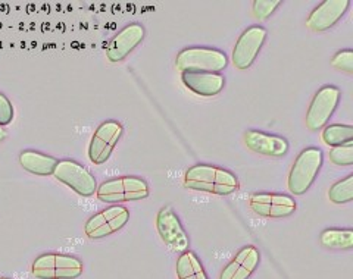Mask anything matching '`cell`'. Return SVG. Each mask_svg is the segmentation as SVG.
Listing matches in <instances>:
<instances>
[{"label":"cell","mask_w":353,"mask_h":279,"mask_svg":"<svg viewBox=\"0 0 353 279\" xmlns=\"http://www.w3.org/2000/svg\"><path fill=\"white\" fill-rule=\"evenodd\" d=\"M183 184L185 188L194 189V192L215 196H230L240 188V183L233 172L206 163L189 167L184 174Z\"/></svg>","instance_id":"cell-1"},{"label":"cell","mask_w":353,"mask_h":279,"mask_svg":"<svg viewBox=\"0 0 353 279\" xmlns=\"http://www.w3.org/2000/svg\"><path fill=\"white\" fill-rule=\"evenodd\" d=\"M150 189L148 183L139 176L110 178L97 185L96 197L103 203L119 205L148 198Z\"/></svg>","instance_id":"cell-2"},{"label":"cell","mask_w":353,"mask_h":279,"mask_svg":"<svg viewBox=\"0 0 353 279\" xmlns=\"http://www.w3.org/2000/svg\"><path fill=\"white\" fill-rule=\"evenodd\" d=\"M324 163V153L318 147H307L302 150L292 166L287 178V187L293 196H303L321 171Z\"/></svg>","instance_id":"cell-3"},{"label":"cell","mask_w":353,"mask_h":279,"mask_svg":"<svg viewBox=\"0 0 353 279\" xmlns=\"http://www.w3.org/2000/svg\"><path fill=\"white\" fill-rule=\"evenodd\" d=\"M83 272V260L65 253L40 254L31 265V273L37 279H77Z\"/></svg>","instance_id":"cell-4"},{"label":"cell","mask_w":353,"mask_h":279,"mask_svg":"<svg viewBox=\"0 0 353 279\" xmlns=\"http://www.w3.org/2000/svg\"><path fill=\"white\" fill-rule=\"evenodd\" d=\"M228 58L223 50L212 48H187L176 54L175 66L181 72L219 74L227 68Z\"/></svg>","instance_id":"cell-5"},{"label":"cell","mask_w":353,"mask_h":279,"mask_svg":"<svg viewBox=\"0 0 353 279\" xmlns=\"http://www.w3.org/2000/svg\"><path fill=\"white\" fill-rule=\"evenodd\" d=\"M53 176L81 197H93L96 194L97 181L94 175L85 166L72 159L59 161L53 171Z\"/></svg>","instance_id":"cell-6"},{"label":"cell","mask_w":353,"mask_h":279,"mask_svg":"<svg viewBox=\"0 0 353 279\" xmlns=\"http://www.w3.org/2000/svg\"><path fill=\"white\" fill-rule=\"evenodd\" d=\"M130 220V210L125 206L114 205L88 218L84 225L87 238L101 240L123 229Z\"/></svg>","instance_id":"cell-7"},{"label":"cell","mask_w":353,"mask_h":279,"mask_svg":"<svg viewBox=\"0 0 353 279\" xmlns=\"http://www.w3.org/2000/svg\"><path fill=\"white\" fill-rule=\"evenodd\" d=\"M340 97L341 92L336 85H324L319 88L306 112L305 122L309 131L315 132L327 125L330 118L334 115Z\"/></svg>","instance_id":"cell-8"},{"label":"cell","mask_w":353,"mask_h":279,"mask_svg":"<svg viewBox=\"0 0 353 279\" xmlns=\"http://www.w3.org/2000/svg\"><path fill=\"white\" fill-rule=\"evenodd\" d=\"M123 134L124 127L121 122L114 119L102 122L94 131L90 144H88V159L90 162L94 165L106 163Z\"/></svg>","instance_id":"cell-9"},{"label":"cell","mask_w":353,"mask_h":279,"mask_svg":"<svg viewBox=\"0 0 353 279\" xmlns=\"http://www.w3.org/2000/svg\"><path fill=\"white\" fill-rule=\"evenodd\" d=\"M267 36V30L261 25H252L241 32L233 49V54H231V59L237 70L245 71L250 68L256 61Z\"/></svg>","instance_id":"cell-10"},{"label":"cell","mask_w":353,"mask_h":279,"mask_svg":"<svg viewBox=\"0 0 353 279\" xmlns=\"http://www.w3.org/2000/svg\"><path fill=\"white\" fill-rule=\"evenodd\" d=\"M249 207L261 218L283 219L296 211L294 198L279 193H255L249 198Z\"/></svg>","instance_id":"cell-11"},{"label":"cell","mask_w":353,"mask_h":279,"mask_svg":"<svg viewBox=\"0 0 353 279\" xmlns=\"http://www.w3.org/2000/svg\"><path fill=\"white\" fill-rule=\"evenodd\" d=\"M157 229L161 240L170 249L183 253L189 250V236L171 206H163L157 215Z\"/></svg>","instance_id":"cell-12"},{"label":"cell","mask_w":353,"mask_h":279,"mask_svg":"<svg viewBox=\"0 0 353 279\" xmlns=\"http://www.w3.org/2000/svg\"><path fill=\"white\" fill-rule=\"evenodd\" d=\"M145 27L141 24H137V22L136 24H130L124 27L108 43L106 56L109 62L118 63L121 61H124L139 44H141V41L145 40Z\"/></svg>","instance_id":"cell-13"},{"label":"cell","mask_w":353,"mask_h":279,"mask_svg":"<svg viewBox=\"0 0 353 279\" xmlns=\"http://www.w3.org/2000/svg\"><path fill=\"white\" fill-rule=\"evenodd\" d=\"M349 6L350 0H325L309 14L306 27L312 32H324L345 17Z\"/></svg>","instance_id":"cell-14"},{"label":"cell","mask_w":353,"mask_h":279,"mask_svg":"<svg viewBox=\"0 0 353 279\" xmlns=\"http://www.w3.org/2000/svg\"><path fill=\"white\" fill-rule=\"evenodd\" d=\"M245 144L253 153L268 156V158H284L290 149L289 141L284 137L256 130L245 132Z\"/></svg>","instance_id":"cell-15"},{"label":"cell","mask_w":353,"mask_h":279,"mask_svg":"<svg viewBox=\"0 0 353 279\" xmlns=\"http://www.w3.org/2000/svg\"><path fill=\"white\" fill-rule=\"evenodd\" d=\"M261 263V253L255 245H246L223 267L219 279H249Z\"/></svg>","instance_id":"cell-16"},{"label":"cell","mask_w":353,"mask_h":279,"mask_svg":"<svg viewBox=\"0 0 353 279\" xmlns=\"http://www.w3.org/2000/svg\"><path fill=\"white\" fill-rule=\"evenodd\" d=\"M181 83L187 90L201 97H214L224 90L225 78L212 72H181Z\"/></svg>","instance_id":"cell-17"},{"label":"cell","mask_w":353,"mask_h":279,"mask_svg":"<svg viewBox=\"0 0 353 279\" xmlns=\"http://www.w3.org/2000/svg\"><path fill=\"white\" fill-rule=\"evenodd\" d=\"M18 161L22 169L37 176L53 175L54 167H57L59 162L57 158H53V156L37 150H22L19 153Z\"/></svg>","instance_id":"cell-18"},{"label":"cell","mask_w":353,"mask_h":279,"mask_svg":"<svg viewBox=\"0 0 353 279\" xmlns=\"http://www.w3.org/2000/svg\"><path fill=\"white\" fill-rule=\"evenodd\" d=\"M179 279H209L201 259L192 250H185L175 265Z\"/></svg>","instance_id":"cell-19"},{"label":"cell","mask_w":353,"mask_h":279,"mask_svg":"<svg viewBox=\"0 0 353 279\" xmlns=\"http://www.w3.org/2000/svg\"><path fill=\"white\" fill-rule=\"evenodd\" d=\"M319 242L331 250H352L353 229L352 228H328L319 236Z\"/></svg>","instance_id":"cell-20"},{"label":"cell","mask_w":353,"mask_h":279,"mask_svg":"<svg viewBox=\"0 0 353 279\" xmlns=\"http://www.w3.org/2000/svg\"><path fill=\"white\" fill-rule=\"evenodd\" d=\"M321 137L327 146L337 147V146H341V144L353 141V127L341 125V124L328 125L324 128Z\"/></svg>","instance_id":"cell-21"},{"label":"cell","mask_w":353,"mask_h":279,"mask_svg":"<svg viewBox=\"0 0 353 279\" xmlns=\"http://www.w3.org/2000/svg\"><path fill=\"white\" fill-rule=\"evenodd\" d=\"M328 198L334 205H346L353 200V175L334 183L328 189Z\"/></svg>","instance_id":"cell-22"},{"label":"cell","mask_w":353,"mask_h":279,"mask_svg":"<svg viewBox=\"0 0 353 279\" xmlns=\"http://www.w3.org/2000/svg\"><path fill=\"white\" fill-rule=\"evenodd\" d=\"M330 162L337 166H352L353 165V141H349L341 146L330 150Z\"/></svg>","instance_id":"cell-23"},{"label":"cell","mask_w":353,"mask_h":279,"mask_svg":"<svg viewBox=\"0 0 353 279\" xmlns=\"http://www.w3.org/2000/svg\"><path fill=\"white\" fill-rule=\"evenodd\" d=\"M280 5H281L280 0H255L252 5L253 15L261 21H265L275 12V9H277Z\"/></svg>","instance_id":"cell-24"},{"label":"cell","mask_w":353,"mask_h":279,"mask_svg":"<svg viewBox=\"0 0 353 279\" xmlns=\"http://www.w3.org/2000/svg\"><path fill=\"white\" fill-rule=\"evenodd\" d=\"M331 66L339 71H343L352 75L353 74V50L345 49V50L337 52L333 56V59H331Z\"/></svg>","instance_id":"cell-25"},{"label":"cell","mask_w":353,"mask_h":279,"mask_svg":"<svg viewBox=\"0 0 353 279\" xmlns=\"http://www.w3.org/2000/svg\"><path fill=\"white\" fill-rule=\"evenodd\" d=\"M14 118L15 109L12 103H10V100L6 94L0 92V127H8L9 124H12Z\"/></svg>","instance_id":"cell-26"},{"label":"cell","mask_w":353,"mask_h":279,"mask_svg":"<svg viewBox=\"0 0 353 279\" xmlns=\"http://www.w3.org/2000/svg\"><path fill=\"white\" fill-rule=\"evenodd\" d=\"M6 136H8L6 130H5L3 127H0V143H2V141L6 138Z\"/></svg>","instance_id":"cell-27"},{"label":"cell","mask_w":353,"mask_h":279,"mask_svg":"<svg viewBox=\"0 0 353 279\" xmlns=\"http://www.w3.org/2000/svg\"><path fill=\"white\" fill-rule=\"evenodd\" d=\"M0 279H10V278H5V276H3V278H0Z\"/></svg>","instance_id":"cell-28"}]
</instances>
